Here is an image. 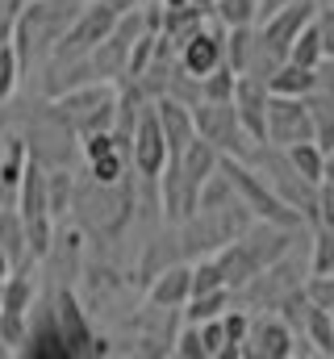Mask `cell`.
Listing matches in <instances>:
<instances>
[{
  "instance_id": "1",
  "label": "cell",
  "mask_w": 334,
  "mask_h": 359,
  "mask_svg": "<svg viewBox=\"0 0 334 359\" xmlns=\"http://www.w3.org/2000/svg\"><path fill=\"white\" fill-rule=\"evenodd\" d=\"M72 205L84 209V222L92 230H105V234H117L130 213H134V192L126 176L117 184H96V180H84V184H72Z\"/></svg>"
},
{
  "instance_id": "2",
  "label": "cell",
  "mask_w": 334,
  "mask_h": 359,
  "mask_svg": "<svg viewBox=\"0 0 334 359\" xmlns=\"http://www.w3.org/2000/svg\"><path fill=\"white\" fill-rule=\"evenodd\" d=\"M72 130L76 138L80 134H92V130H109L113 126V113H117V92L109 88L105 80H92V84H80V88H67L55 96L51 104Z\"/></svg>"
},
{
  "instance_id": "3",
  "label": "cell",
  "mask_w": 334,
  "mask_h": 359,
  "mask_svg": "<svg viewBox=\"0 0 334 359\" xmlns=\"http://www.w3.org/2000/svg\"><path fill=\"white\" fill-rule=\"evenodd\" d=\"M192 130L213 151L234 155V159H247L250 147H255V138H247V130L239 126V113L230 100H196L192 104Z\"/></svg>"
},
{
  "instance_id": "4",
  "label": "cell",
  "mask_w": 334,
  "mask_h": 359,
  "mask_svg": "<svg viewBox=\"0 0 334 359\" xmlns=\"http://www.w3.org/2000/svg\"><path fill=\"white\" fill-rule=\"evenodd\" d=\"M305 138H314V121H309L305 96H276V92H267V104H263V142L293 147V142H305Z\"/></svg>"
},
{
  "instance_id": "5",
  "label": "cell",
  "mask_w": 334,
  "mask_h": 359,
  "mask_svg": "<svg viewBox=\"0 0 334 359\" xmlns=\"http://www.w3.org/2000/svg\"><path fill=\"white\" fill-rule=\"evenodd\" d=\"M55 326H59V334H63V343H67V359H76V355H109L105 339L92 334V326H88V309L76 301L72 288H59V297H55Z\"/></svg>"
},
{
  "instance_id": "6",
  "label": "cell",
  "mask_w": 334,
  "mask_h": 359,
  "mask_svg": "<svg viewBox=\"0 0 334 359\" xmlns=\"http://www.w3.org/2000/svg\"><path fill=\"white\" fill-rule=\"evenodd\" d=\"M72 142H76V130H72L55 109H46V113L34 121V134L25 138V151H29V159H38L42 168H72Z\"/></svg>"
},
{
  "instance_id": "7",
  "label": "cell",
  "mask_w": 334,
  "mask_h": 359,
  "mask_svg": "<svg viewBox=\"0 0 334 359\" xmlns=\"http://www.w3.org/2000/svg\"><path fill=\"white\" fill-rule=\"evenodd\" d=\"M130 159H134V168H138L142 180H159V172L167 163V142H163V130H159L151 104H142V113H138V121L130 130Z\"/></svg>"
},
{
  "instance_id": "8",
  "label": "cell",
  "mask_w": 334,
  "mask_h": 359,
  "mask_svg": "<svg viewBox=\"0 0 334 359\" xmlns=\"http://www.w3.org/2000/svg\"><path fill=\"white\" fill-rule=\"evenodd\" d=\"M222 34H226V25H201L192 38H184L180 42V50H175V63L188 72V76H209L218 63H222Z\"/></svg>"
},
{
  "instance_id": "9",
  "label": "cell",
  "mask_w": 334,
  "mask_h": 359,
  "mask_svg": "<svg viewBox=\"0 0 334 359\" xmlns=\"http://www.w3.org/2000/svg\"><path fill=\"white\" fill-rule=\"evenodd\" d=\"M230 104L239 113V126L247 130V138L263 142V104H267V84L255 76H234V92Z\"/></svg>"
},
{
  "instance_id": "10",
  "label": "cell",
  "mask_w": 334,
  "mask_h": 359,
  "mask_svg": "<svg viewBox=\"0 0 334 359\" xmlns=\"http://www.w3.org/2000/svg\"><path fill=\"white\" fill-rule=\"evenodd\" d=\"M151 109H155V121H159V130H163L167 159H175V155L184 151V142L196 134V130H192V109H188L184 100H175V96H167V92L151 100Z\"/></svg>"
},
{
  "instance_id": "11",
  "label": "cell",
  "mask_w": 334,
  "mask_h": 359,
  "mask_svg": "<svg viewBox=\"0 0 334 359\" xmlns=\"http://www.w3.org/2000/svg\"><path fill=\"white\" fill-rule=\"evenodd\" d=\"M250 347H243V355H259V359H288L293 355V343L297 334L280 322V318H259L247 326V339Z\"/></svg>"
},
{
  "instance_id": "12",
  "label": "cell",
  "mask_w": 334,
  "mask_h": 359,
  "mask_svg": "<svg viewBox=\"0 0 334 359\" xmlns=\"http://www.w3.org/2000/svg\"><path fill=\"white\" fill-rule=\"evenodd\" d=\"M163 213L171 226H180L184 217H192L196 213V184L180 172V163L175 159H167L163 163Z\"/></svg>"
},
{
  "instance_id": "13",
  "label": "cell",
  "mask_w": 334,
  "mask_h": 359,
  "mask_svg": "<svg viewBox=\"0 0 334 359\" xmlns=\"http://www.w3.org/2000/svg\"><path fill=\"white\" fill-rule=\"evenodd\" d=\"M284 155H288V163H293V172L305 180V184H322V180L330 176V155L314 142V138H305V142H293V147H284Z\"/></svg>"
},
{
  "instance_id": "14",
  "label": "cell",
  "mask_w": 334,
  "mask_h": 359,
  "mask_svg": "<svg viewBox=\"0 0 334 359\" xmlns=\"http://www.w3.org/2000/svg\"><path fill=\"white\" fill-rule=\"evenodd\" d=\"M188 301V264H167L151 284V305L155 309H180Z\"/></svg>"
},
{
  "instance_id": "15",
  "label": "cell",
  "mask_w": 334,
  "mask_h": 359,
  "mask_svg": "<svg viewBox=\"0 0 334 359\" xmlns=\"http://www.w3.org/2000/svg\"><path fill=\"white\" fill-rule=\"evenodd\" d=\"M218 155H222V151H213L205 138H196V134H192V138L184 142V151L175 155V163H180V172L192 180V184H201L205 176H213V172H218Z\"/></svg>"
},
{
  "instance_id": "16",
  "label": "cell",
  "mask_w": 334,
  "mask_h": 359,
  "mask_svg": "<svg viewBox=\"0 0 334 359\" xmlns=\"http://www.w3.org/2000/svg\"><path fill=\"white\" fill-rule=\"evenodd\" d=\"M234 301H230V288H209V292H196V297H188L180 309H184V322H209V318H222L226 309H230Z\"/></svg>"
},
{
  "instance_id": "17",
  "label": "cell",
  "mask_w": 334,
  "mask_h": 359,
  "mask_svg": "<svg viewBox=\"0 0 334 359\" xmlns=\"http://www.w3.org/2000/svg\"><path fill=\"white\" fill-rule=\"evenodd\" d=\"M0 247L8 255V264L25 268V259H29V251H25V226H21V217H17L13 205H0Z\"/></svg>"
},
{
  "instance_id": "18",
  "label": "cell",
  "mask_w": 334,
  "mask_h": 359,
  "mask_svg": "<svg viewBox=\"0 0 334 359\" xmlns=\"http://www.w3.org/2000/svg\"><path fill=\"white\" fill-rule=\"evenodd\" d=\"M29 305H34V280L21 271H8L4 280H0V309H8V313H29Z\"/></svg>"
},
{
  "instance_id": "19",
  "label": "cell",
  "mask_w": 334,
  "mask_h": 359,
  "mask_svg": "<svg viewBox=\"0 0 334 359\" xmlns=\"http://www.w3.org/2000/svg\"><path fill=\"white\" fill-rule=\"evenodd\" d=\"M301 334L314 343V355H334V309L309 305V318H305V330Z\"/></svg>"
},
{
  "instance_id": "20",
  "label": "cell",
  "mask_w": 334,
  "mask_h": 359,
  "mask_svg": "<svg viewBox=\"0 0 334 359\" xmlns=\"http://www.w3.org/2000/svg\"><path fill=\"white\" fill-rule=\"evenodd\" d=\"M196 334H201V351L205 359H234L243 355V347H234L222 330V318H209V322H196Z\"/></svg>"
},
{
  "instance_id": "21",
  "label": "cell",
  "mask_w": 334,
  "mask_h": 359,
  "mask_svg": "<svg viewBox=\"0 0 334 359\" xmlns=\"http://www.w3.org/2000/svg\"><path fill=\"white\" fill-rule=\"evenodd\" d=\"M72 168H46V205H51V217L67 213L72 209Z\"/></svg>"
},
{
  "instance_id": "22",
  "label": "cell",
  "mask_w": 334,
  "mask_h": 359,
  "mask_svg": "<svg viewBox=\"0 0 334 359\" xmlns=\"http://www.w3.org/2000/svg\"><path fill=\"white\" fill-rule=\"evenodd\" d=\"M218 25L239 29V25H255V0H209Z\"/></svg>"
},
{
  "instance_id": "23",
  "label": "cell",
  "mask_w": 334,
  "mask_h": 359,
  "mask_svg": "<svg viewBox=\"0 0 334 359\" xmlns=\"http://www.w3.org/2000/svg\"><path fill=\"white\" fill-rule=\"evenodd\" d=\"M126 163H130V155L105 151V155L88 159V180H96V184H117V180L126 176Z\"/></svg>"
},
{
  "instance_id": "24",
  "label": "cell",
  "mask_w": 334,
  "mask_h": 359,
  "mask_svg": "<svg viewBox=\"0 0 334 359\" xmlns=\"http://www.w3.org/2000/svg\"><path fill=\"white\" fill-rule=\"evenodd\" d=\"M234 92V67L230 63H218L209 76H201V100H230Z\"/></svg>"
},
{
  "instance_id": "25",
  "label": "cell",
  "mask_w": 334,
  "mask_h": 359,
  "mask_svg": "<svg viewBox=\"0 0 334 359\" xmlns=\"http://www.w3.org/2000/svg\"><path fill=\"white\" fill-rule=\"evenodd\" d=\"M21 84V63H17V50H13V42H0V104L17 92Z\"/></svg>"
},
{
  "instance_id": "26",
  "label": "cell",
  "mask_w": 334,
  "mask_h": 359,
  "mask_svg": "<svg viewBox=\"0 0 334 359\" xmlns=\"http://www.w3.org/2000/svg\"><path fill=\"white\" fill-rule=\"evenodd\" d=\"M25 334H29L25 313H8V309H0V343H4V351H21Z\"/></svg>"
},
{
  "instance_id": "27",
  "label": "cell",
  "mask_w": 334,
  "mask_h": 359,
  "mask_svg": "<svg viewBox=\"0 0 334 359\" xmlns=\"http://www.w3.org/2000/svg\"><path fill=\"white\" fill-rule=\"evenodd\" d=\"M314 230V259H309V271H334V243H330V226H309Z\"/></svg>"
},
{
  "instance_id": "28",
  "label": "cell",
  "mask_w": 334,
  "mask_h": 359,
  "mask_svg": "<svg viewBox=\"0 0 334 359\" xmlns=\"http://www.w3.org/2000/svg\"><path fill=\"white\" fill-rule=\"evenodd\" d=\"M80 151H84V159H96V155H105V151H117V147H113V130L80 134Z\"/></svg>"
},
{
  "instance_id": "29",
  "label": "cell",
  "mask_w": 334,
  "mask_h": 359,
  "mask_svg": "<svg viewBox=\"0 0 334 359\" xmlns=\"http://www.w3.org/2000/svg\"><path fill=\"white\" fill-rule=\"evenodd\" d=\"M171 355H184V359H205L201 351V334H196V326L188 322V330L180 334V339H171Z\"/></svg>"
},
{
  "instance_id": "30",
  "label": "cell",
  "mask_w": 334,
  "mask_h": 359,
  "mask_svg": "<svg viewBox=\"0 0 334 359\" xmlns=\"http://www.w3.org/2000/svg\"><path fill=\"white\" fill-rule=\"evenodd\" d=\"M288 0H255V21H263L267 13H276V8H284Z\"/></svg>"
},
{
  "instance_id": "31",
  "label": "cell",
  "mask_w": 334,
  "mask_h": 359,
  "mask_svg": "<svg viewBox=\"0 0 334 359\" xmlns=\"http://www.w3.org/2000/svg\"><path fill=\"white\" fill-rule=\"evenodd\" d=\"M105 4H109L113 13H130V8H142L147 0H105Z\"/></svg>"
},
{
  "instance_id": "32",
  "label": "cell",
  "mask_w": 334,
  "mask_h": 359,
  "mask_svg": "<svg viewBox=\"0 0 334 359\" xmlns=\"http://www.w3.org/2000/svg\"><path fill=\"white\" fill-rule=\"evenodd\" d=\"M8 271H13V264H8V255H4V247H0V280H4Z\"/></svg>"
}]
</instances>
